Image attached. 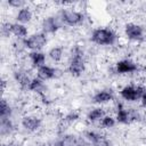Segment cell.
<instances>
[{
	"mask_svg": "<svg viewBox=\"0 0 146 146\" xmlns=\"http://www.w3.org/2000/svg\"><path fill=\"white\" fill-rule=\"evenodd\" d=\"M39 146H51V145H49V144H46V143H42V144H40Z\"/></svg>",
	"mask_w": 146,
	"mask_h": 146,
	"instance_id": "32",
	"label": "cell"
},
{
	"mask_svg": "<svg viewBox=\"0 0 146 146\" xmlns=\"http://www.w3.org/2000/svg\"><path fill=\"white\" fill-rule=\"evenodd\" d=\"M11 33L17 39H25V36L27 35V27L21 23H13Z\"/></svg>",
	"mask_w": 146,
	"mask_h": 146,
	"instance_id": "20",
	"label": "cell"
},
{
	"mask_svg": "<svg viewBox=\"0 0 146 146\" xmlns=\"http://www.w3.org/2000/svg\"><path fill=\"white\" fill-rule=\"evenodd\" d=\"M75 146H89V144H88L82 137H80V143H79L78 145H75Z\"/></svg>",
	"mask_w": 146,
	"mask_h": 146,
	"instance_id": "30",
	"label": "cell"
},
{
	"mask_svg": "<svg viewBox=\"0 0 146 146\" xmlns=\"http://www.w3.org/2000/svg\"><path fill=\"white\" fill-rule=\"evenodd\" d=\"M140 102H141V106H143V107H146V90L144 91V94H143V96H141Z\"/></svg>",
	"mask_w": 146,
	"mask_h": 146,
	"instance_id": "29",
	"label": "cell"
},
{
	"mask_svg": "<svg viewBox=\"0 0 146 146\" xmlns=\"http://www.w3.org/2000/svg\"><path fill=\"white\" fill-rule=\"evenodd\" d=\"M124 34L131 41H141L145 38L144 27L135 23H128L124 26Z\"/></svg>",
	"mask_w": 146,
	"mask_h": 146,
	"instance_id": "8",
	"label": "cell"
},
{
	"mask_svg": "<svg viewBox=\"0 0 146 146\" xmlns=\"http://www.w3.org/2000/svg\"><path fill=\"white\" fill-rule=\"evenodd\" d=\"M41 119L36 115H25L22 119V125L27 131H36L41 127Z\"/></svg>",
	"mask_w": 146,
	"mask_h": 146,
	"instance_id": "10",
	"label": "cell"
},
{
	"mask_svg": "<svg viewBox=\"0 0 146 146\" xmlns=\"http://www.w3.org/2000/svg\"><path fill=\"white\" fill-rule=\"evenodd\" d=\"M7 5L11 8H18V9H22L25 7L26 2L23 1V0H8L7 1Z\"/></svg>",
	"mask_w": 146,
	"mask_h": 146,
	"instance_id": "28",
	"label": "cell"
},
{
	"mask_svg": "<svg viewBox=\"0 0 146 146\" xmlns=\"http://www.w3.org/2000/svg\"><path fill=\"white\" fill-rule=\"evenodd\" d=\"M14 130V124L11 119H0V133L2 137L9 136Z\"/></svg>",
	"mask_w": 146,
	"mask_h": 146,
	"instance_id": "19",
	"label": "cell"
},
{
	"mask_svg": "<svg viewBox=\"0 0 146 146\" xmlns=\"http://www.w3.org/2000/svg\"><path fill=\"white\" fill-rule=\"evenodd\" d=\"M11 107L9 105V103L2 98L0 102V119H9L11 116Z\"/></svg>",
	"mask_w": 146,
	"mask_h": 146,
	"instance_id": "21",
	"label": "cell"
},
{
	"mask_svg": "<svg viewBox=\"0 0 146 146\" xmlns=\"http://www.w3.org/2000/svg\"><path fill=\"white\" fill-rule=\"evenodd\" d=\"M90 40L98 46H113L116 42L117 36L115 32L111 29L98 27L92 31Z\"/></svg>",
	"mask_w": 146,
	"mask_h": 146,
	"instance_id": "2",
	"label": "cell"
},
{
	"mask_svg": "<svg viewBox=\"0 0 146 146\" xmlns=\"http://www.w3.org/2000/svg\"><path fill=\"white\" fill-rule=\"evenodd\" d=\"M32 18H33V13L26 6L24 8H22V9H19L17 15H16V21H17V23H21V24L30 23L32 21Z\"/></svg>",
	"mask_w": 146,
	"mask_h": 146,
	"instance_id": "17",
	"label": "cell"
},
{
	"mask_svg": "<svg viewBox=\"0 0 146 146\" xmlns=\"http://www.w3.org/2000/svg\"><path fill=\"white\" fill-rule=\"evenodd\" d=\"M114 99V91L112 89H104L100 91H97L92 96V102L95 104H106Z\"/></svg>",
	"mask_w": 146,
	"mask_h": 146,
	"instance_id": "11",
	"label": "cell"
},
{
	"mask_svg": "<svg viewBox=\"0 0 146 146\" xmlns=\"http://www.w3.org/2000/svg\"><path fill=\"white\" fill-rule=\"evenodd\" d=\"M14 79L23 89H29V86L32 81V79L27 74V71L23 68H18L14 71Z\"/></svg>",
	"mask_w": 146,
	"mask_h": 146,
	"instance_id": "13",
	"label": "cell"
},
{
	"mask_svg": "<svg viewBox=\"0 0 146 146\" xmlns=\"http://www.w3.org/2000/svg\"><path fill=\"white\" fill-rule=\"evenodd\" d=\"M116 123V120L115 117L111 116V115H105L102 120H100V127L104 128V129H110V128H113Z\"/></svg>",
	"mask_w": 146,
	"mask_h": 146,
	"instance_id": "24",
	"label": "cell"
},
{
	"mask_svg": "<svg viewBox=\"0 0 146 146\" xmlns=\"http://www.w3.org/2000/svg\"><path fill=\"white\" fill-rule=\"evenodd\" d=\"M29 59L31 62V65L35 67L36 70L43 65H46V54L42 51H31L29 52Z\"/></svg>",
	"mask_w": 146,
	"mask_h": 146,
	"instance_id": "16",
	"label": "cell"
},
{
	"mask_svg": "<svg viewBox=\"0 0 146 146\" xmlns=\"http://www.w3.org/2000/svg\"><path fill=\"white\" fill-rule=\"evenodd\" d=\"M63 75V71L57 67H51L48 65H43L36 70V78L44 81L51 80V79H58Z\"/></svg>",
	"mask_w": 146,
	"mask_h": 146,
	"instance_id": "7",
	"label": "cell"
},
{
	"mask_svg": "<svg viewBox=\"0 0 146 146\" xmlns=\"http://www.w3.org/2000/svg\"><path fill=\"white\" fill-rule=\"evenodd\" d=\"M138 71V65L131 59H122L119 60L115 65V72L119 74H130Z\"/></svg>",
	"mask_w": 146,
	"mask_h": 146,
	"instance_id": "9",
	"label": "cell"
},
{
	"mask_svg": "<svg viewBox=\"0 0 146 146\" xmlns=\"http://www.w3.org/2000/svg\"><path fill=\"white\" fill-rule=\"evenodd\" d=\"M115 120L122 124L130 123L132 121L130 110H127L121 103H117L116 104V111H115Z\"/></svg>",
	"mask_w": 146,
	"mask_h": 146,
	"instance_id": "12",
	"label": "cell"
},
{
	"mask_svg": "<svg viewBox=\"0 0 146 146\" xmlns=\"http://www.w3.org/2000/svg\"><path fill=\"white\" fill-rule=\"evenodd\" d=\"M90 146H111V141L104 135H102L96 141H94L92 144H90Z\"/></svg>",
	"mask_w": 146,
	"mask_h": 146,
	"instance_id": "27",
	"label": "cell"
},
{
	"mask_svg": "<svg viewBox=\"0 0 146 146\" xmlns=\"http://www.w3.org/2000/svg\"><path fill=\"white\" fill-rule=\"evenodd\" d=\"M6 84H7V83H6V81L2 79V80H1V92H2V94L5 92V89H6Z\"/></svg>",
	"mask_w": 146,
	"mask_h": 146,
	"instance_id": "31",
	"label": "cell"
},
{
	"mask_svg": "<svg viewBox=\"0 0 146 146\" xmlns=\"http://www.w3.org/2000/svg\"><path fill=\"white\" fill-rule=\"evenodd\" d=\"M48 56L54 62H60L63 58V48L62 47H52L49 50Z\"/></svg>",
	"mask_w": 146,
	"mask_h": 146,
	"instance_id": "22",
	"label": "cell"
},
{
	"mask_svg": "<svg viewBox=\"0 0 146 146\" xmlns=\"http://www.w3.org/2000/svg\"><path fill=\"white\" fill-rule=\"evenodd\" d=\"M57 15L59 16V18L62 19L64 25L72 26V27L81 25L84 21L83 13L78 11V10H73V9H70V8H65V9L59 10V13Z\"/></svg>",
	"mask_w": 146,
	"mask_h": 146,
	"instance_id": "3",
	"label": "cell"
},
{
	"mask_svg": "<svg viewBox=\"0 0 146 146\" xmlns=\"http://www.w3.org/2000/svg\"><path fill=\"white\" fill-rule=\"evenodd\" d=\"M105 115L106 114L103 107H95L91 111H89V113L87 114V120L91 123H95L97 121H100Z\"/></svg>",
	"mask_w": 146,
	"mask_h": 146,
	"instance_id": "18",
	"label": "cell"
},
{
	"mask_svg": "<svg viewBox=\"0 0 146 146\" xmlns=\"http://www.w3.org/2000/svg\"><path fill=\"white\" fill-rule=\"evenodd\" d=\"M46 44H47V34H44L43 32L34 33L27 39H25L26 49H30L31 51H40Z\"/></svg>",
	"mask_w": 146,
	"mask_h": 146,
	"instance_id": "5",
	"label": "cell"
},
{
	"mask_svg": "<svg viewBox=\"0 0 146 146\" xmlns=\"http://www.w3.org/2000/svg\"><path fill=\"white\" fill-rule=\"evenodd\" d=\"M80 143V137L75 135H62L54 144V146H75Z\"/></svg>",
	"mask_w": 146,
	"mask_h": 146,
	"instance_id": "15",
	"label": "cell"
},
{
	"mask_svg": "<svg viewBox=\"0 0 146 146\" xmlns=\"http://www.w3.org/2000/svg\"><path fill=\"white\" fill-rule=\"evenodd\" d=\"M13 48H14V50H15L17 54L23 52V51L26 49V46H25V39H17V40L13 43Z\"/></svg>",
	"mask_w": 146,
	"mask_h": 146,
	"instance_id": "26",
	"label": "cell"
},
{
	"mask_svg": "<svg viewBox=\"0 0 146 146\" xmlns=\"http://www.w3.org/2000/svg\"><path fill=\"white\" fill-rule=\"evenodd\" d=\"M79 117H80V115H79L78 112H70L68 114H66V115L64 116V119H63V125H62L60 128H63V127H68V125L73 124L75 121L79 120Z\"/></svg>",
	"mask_w": 146,
	"mask_h": 146,
	"instance_id": "23",
	"label": "cell"
},
{
	"mask_svg": "<svg viewBox=\"0 0 146 146\" xmlns=\"http://www.w3.org/2000/svg\"><path fill=\"white\" fill-rule=\"evenodd\" d=\"M63 25L64 24H63V22L59 18L58 15H56V16H48V17L43 18L42 22H41V29H42V32L44 34L56 33Z\"/></svg>",
	"mask_w": 146,
	"mask_h": 146,
	"instance_id": "6",
	"label": "cell"
},
{
	"mask_svg": "<svg viewBox=\"0 0 146 146\" xmlns=\"http://www.w3.org/2000/svg\"><path fill=\"white\" fill-rule=\"evenodd\" d=\"M11 26H13V23H9V22H3L1 24V27H0V33L3 38H8L11 33Z\"/></svg>",
	"mask_w": 146,
	"mask_h": 146,
	"instance_id": "25",
	"label": "cell"
},
{
	"mask_svg": "<svg viewBox=\"0 0 146 146\" xmlns=\"http://www.w3.org/2000/svg\"><path fill=\"white\" fill-rule=\"evenodd\" d=\"M145 90H146V88L143 86L129 84V86H125L121 89L120 96L127 102H136V100L141 99V96H143Z\"/></svg>",
	"mask_w": 146,
	"mask_h": 146,
	"instance_id": "4",
	"label": "cell"
},
{
	"mask_svg": "<svg viewBox=\"0 0 146 146\" xmlns=\"http://www.w3.org/2000/svg\"><path fill=\"white\" fill-rule=\"evenodd\" d=\"M27 90H31L33 92H36L44 102H46V92H47V87L44 84V82L38 78H33L30 86H29V89Z\"/></svg>",
	"mask_w": 146,
	"mask_h": 146,
	"instance_id": "14",
	"label": "cell"
},
{
	"mask_svg": "<svg viewBox=\"0 0 146 146\" xmlns=\"http://www.w3.org/2000/svg\"><path fill=\"white\" fill-rule=\"evenodd\" d=\"M84 70H86L84 51L79 44H75L71 50L67 71L73 76H80L84 72Z\"/></svg>",
	"mask_w": 146,
	"mask_h": 146,
	"instance_id": "1",
	"label": "cell"
}]
</instances>
